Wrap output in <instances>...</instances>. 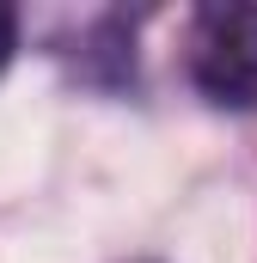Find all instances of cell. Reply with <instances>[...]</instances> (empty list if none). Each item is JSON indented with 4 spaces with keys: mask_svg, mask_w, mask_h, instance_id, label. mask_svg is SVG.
Returning a JSON list of instances; mask_svg holds the SVG:
<instances>
[{
    "mask_svg": "<svg viewBox=\"0 0 257 263\" xmlns=\"http://www.w3.org/2000/svg\"><path fill=\"white\" fill-rule=\"evenodd\" d=\"M190 80L221 110H257V6H202L190 18Z\"/></svg>",
    "mask_w": 257,
    "mask_h": 263,
    "instance_id": "6da1fadb",
    "label": "cell"
},
{
    "mask_svg": "<svg viewBox=\"0 0 257 263\" xmlns=\"http://www.w3.org/2000/svg\"><path fill=\"white\" fill-rule=\"evenodd\" d=\"M12 49H19V12H12V6H0V67L12 62Z\"/></svg>",
    "mask_w": 257,
    "mask_h": 263,
    "instance_id": "7a4b0ae2",
    "label": "cell"
}]
</instances>
